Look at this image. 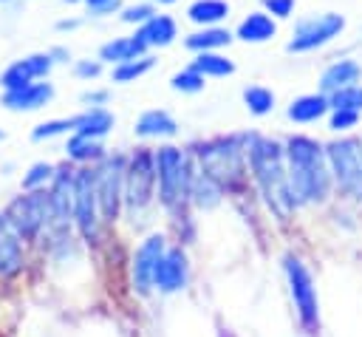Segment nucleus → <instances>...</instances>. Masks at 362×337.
<instances>
[{
  "mask_svg": "<svg viewBox=\"0 0 362 337\" xmlns=\"http://www.w3.org/2000/svg\"><path fill=\"white\" fill-rule=\"evenodd\" d=\"M328 110H331V105H328V93H303V96H297V99L288 102L286 116H288L291 122L308 125V122L322 119Z\"/></svg>",
  "mask_w": 362,
  "mask_h": 337,
  "instance_id": "a211bd4d",
  "label": "nucleus"
},
{
  "mask_svg": "<svg viewBox=\"0 0 362 337\" xmlns=\"http://www.w3.org/2000/svg\"><path fill=\"white\" fill-rule=\"evenodd\" d=\"M110 127H113V116H110V110H105L102 105H93V108H88L85 113L76 116V127H74V133H79V136H90V139H102Z\"/></svg>",
  "mask_w": 362,
  "mask_h": 337,
  "instance_id": "b1692460",
  "label": "nucleus"
},
{
  "mask_svg": "<svg viewBox=\"0 0 362 337\" xmlns=\"http://www.w3.org/2000/svg\"><path fill=\"white\" fill-rule=\"evenodd\" d=\"M283 269H286L288 295H291V300H294L300 326H303L308 334H314V331L320 329V300H317L314 278H311L308 266H305L300 258H294V255H286Z\"/></svg>",
  "mask_w": 362,
  "mask_h": 337,
  "instance_id": "423d86ee",
  "label": "nucleus"
},
{
  "mask_svg": "<svg viewBox=\"0 0 362 337\" xmlns=\"http://www.w3.org/2000/svg\"><path fill=\"white\" fill-rule=\"evenodd\" d=\"M99 71H102V65L99 62H90V59H79L74 65V74L82 76V79H93V76H99Z\"/></svg>",
  "mask_w": 362,
  "mask_h": 337,
  "instance_id": "58836bf2",
  "label": "nucleus"
},
{
  "mask_svg": "<svg viewBox=\"0 0 362 337\" xmlns=\"http://www.w3.org/2000/svg\"><path fill=\"white\" fill-rule=\"evenodd\" d=\"M277 34V23L272 20L269 11H252L238 23V37L243 42H269Z\"/></svg>",
  "mask_w": 362,
  "mask_h": 337,
  "instance_id": "aec40b11",
  "label": "nucleus"
},
{
  "mask_svg": "<svg viewBox=\"0 0 362 337\" xmlns=\"http://www.w3.org/2000/svg\"><path fill=\"white\" fill-rule=\"evenodd\" d=\"M187 17L198 25H215L223 17H229V3L226 0H195L187 8Z\"/></svg>",
  "mask_w": 362,
  "mask_h": 337,
  "instance_id": "a878e982",
  "label": "nucleus"
},
{
  "mask_svg": "<svg viewBox=\"0 0 362 337\" xmlns=\"http://www.w3.org/2000/svg\"><path fill=\"white\" fill-rule=\"evenodd\" d=\"M158 3H175V0H158Z\"/></svg>",
  "mask_w": 362,
  "mask_h": 337,
  "instance_id": "79ce46f5",
  "label": "nucleus"
},
{
  "mask_svg": "<svg viewBox=\"0 0 362 337\" xmlns=\"http://www.w3.org/2000/svg\"><path fill=\"white\" fill-rule=\"evenodd\" d=\"M144 51H147L144 40H141L139 34H130V37H113L110 42H105V45L99 48V57H102L105 62L119 65V62H127V59H139V57H144Z\"/></svg>",
  "mask_w": 362,
  "mask_h": 337,
  "instance_id": "412c9836",
  "label": "nucleus"
},
{
  "mask_svg": "<svg viewBox=\"0 0 362 337\" xmlns=\"http://www.w3.org/2000/svg\"><path fill=\"white\" fill-rule=\"evenodd\" d=\"M85 3L90 6L93 14H107V11H113L119 6V0H85Z\"/></svg>",
  "mask_w": 362,
  "mask_h": 337,
  "instance_id": "ea45409f",
  "label": "nucleus"
},
{
  "mask_svg": "<svg viewBox=\"0 0 362 337\" xmlns=\"http://www.w3.org/2000/svg\"><path fill=\"white\" fill-rule=\"evenodd\" d=\"M294 3H297V0H263V8H266L272 17H277V20H286V17H291V11H294Z\"/></svg>",
  "mask_w": 362,
  "mask_h": 337,
  "instance_id": "e433bc0d",
  "label": "nucleus"
},
{
  "mask_svg": "<svg viewBox=\"0 0 362 337\" xmlns=\"http://www.w3.org/2000/svg\"><path fill=\"white\" fill-rule=\"evenodd\" d=\"M48 181H54V167L45 164V161H37L23 176V190H42Z\"/></svg>",
  "mask_w": 362,
  "mask_h": 337,
  "instance_id": "f704fd0d",
  "label": "nucleus"
},
{
  "mask_svg": "<svg viewBox=\"0 0 362 337\" xmlns=\"http://www.w3.org/2000/svg\"><path fill=\"white\" fill-rule=\"evenodd\" d=\"M356 122H359V113L356 110H331L328 127L337 130V133H342V130H351Z\"/></svg>",
  "mask_w": 362,
  "mask_h": 337,
  "instance_id": "c9c22d12",
  "label": "nucleus"
},
{
  "mask_svg": "<svg viewBox=\"0 0 362 337\" xmlns=\"http://www.w3.org/2000/svg\"><path fill=\"white\" fill-rule=\"evenodd\" d=\"M243 105H246L249 113L266 116L274 108V93L269 88H263V85H249V88H243Z\"/></svg>",
  "mask_w": 362,
  "mask_h": 337,
  "instance_id": "c756f323",
  "label": "nucleus"
},
{
  "mask_svg": "<svg viewBox=\"0 0 362 337\" xmlns=\"http://www.w3.org/2000/svg\"><path fill=\"white\" fill-rule=\"evenodd\" d=\"M65 153H68V159H74V161H102V159H105V147L99 144V139L79 136V133H74V136L68 139Z\"/></svg>",
  "mask_w": 362,
  "mask_h": 337,
  "instance_id": "cd10ccee",
  "label": "nucleus"
},
{
  "mask_svg": "<svg viewBox=\"0 0 362 337\" xmlns=\"http://www.w3.org/2000/svg\"><path fill=\"white\" fill-rule=\"evenodd\" d=\"M74 221L88 241L96 238L102 221L99 195H96V170H76L74 176Z\"/></svg>",
  "mask_w": 362,
  "mask_h": 337,
  "instance_id": "9b49d317",
  "label": "nucleus"
},
{
  "mask_svg": "<svg viewBox=\"0 0 362 337\" xmlns=\"http://www.w3.org/2000/svg\"><path fill=\"white\" fill-rule=\"evenodd\" d=\"M192 176L195 173H189V161L178 147H161L156 153V181L167 210H181V204L189 198Z\"/></svg>",
  "mask_w": 362,
  "mask_h": 337,
  "instance_id": "7ed1b4c3",
  "label": "nucleus"
},
{
  "mask_svg": "<svg viewBox=\"0 0 362 337\" xmlns=\"http://www.w3.org/2000/svg\"><path fill=\"white\" fill-rule=\"evenodd\" d=\"M359 76H362V65L356 59H337L322 71L320 88H322V93H331V91H339L345 85L359 82Z\"/></svg>",
  "mask_w": 362,
  "mask_h": 337,
  "instance_id": "6ab92c4d",
  "label": "nucleus"
},
{
  "mask_svg": "<svg viewBox=\"0 0 362 337\" xmlns=\"http://www.w3.org/2000/svg\"><path fill=\"white\" fill-rule=\"evenodd\" d=\"M153 14H156V11H153L150 6H130V8H124L122 20H124V23H147Z\"/></svg>",
  "mask_w": 362,
  "mask_h": 337,
  "instance_id": "4c0bfd02",
  "label": "nucleus"
},
{
  "mask_svg": "<svg viewBox=\"0 0 362 337\" xmlns=\"http://www.w3.org/2000/svg\"><path fill=\"white\" fill-rule=\"evenodd\" d=\"M74 176L71 170H57L54 173V187L48 193L51 198V221L65 227L74 215Z\"/></svg>",
  "mask_w": 362,
  "mask_h": 337,
  "instance_id": "dca6fc26",
  "label": "nucleus"
},
{
  "mask_svg": "<svg viewBox=\"0 0 362 337\" xmlns=\"http://www.w3.org/2000/svg\"><path fill=\"white\" fill-rule=\"evenodd\" d=\"M240 142L243 136H229V139H212L201 144L195 150L201 161V173L218 184H235L243 176V156H246Z\"/></svg>",
  "mask_w": 362,
  "mask_h": 337,
  "instance_id": "20e7f679",
  "label": "nucleus"
},
{
  "mask_svg": "<svg viewBox=\"0 0 362 337\" xmlns=\"http://www.w3.org/2000/svg\"><path fill=\"white\" fill-rule=\"evenodd\" d=\"M189 65H192L201 76H229V74H235V62L226 59V57L218 54V51H198Z\"/></svg>",
  "mask_w": 362,
  "mask_h": 337,
  "instance_id": "bb28decb",
  "label": "nucleus"
},
{
  "mask_svg": "<svg viewBox=\"0 0 362 337\" xmlns=\"http://www.w3.org/2000/svg\"><path fill=\"white\" fill-rule=\"evenodd\" d=\"M136 34L144 40L147 48H164V45H170V42L175 40L178 28H175V20H173V17H167V14H153L147 23H141V28H139Z\"/></svg>",
  "mask_w": 362,
  "mask_h": 337,
  "instance_id": "4be33fe9",
  "label": "nucleus"
},
{
  "mask_svg": "<svg viewBox=\"0 0 362 337\" xmlns=\"http://www.w3.org/2000/svg\"><path fill=\"white\" fill-rule=\"evenodd\" d=\"M229 42H232V34L226 28H218V25H204L201 31H195V34H189L184 40V45L192 48L195 54L198 51H218V48H223Z\"/></svg>",
  "mask_w": 362,
  "mask_h": 337,
  "instance_id": "393cba45",
  "label": "nucleus"
},
{
  "mask_svg": "<svg viewBox=\"0 0 362 337\" xmlns=\"http://www.w3.org/2000/svg\"><path fill=\"white\" fill-rule=\"evenodd\" d=\"M51 99H54V85L51 82H40V79L3 93V105L8 110H40Z\"/></svg>",
  "mask_w": 362,
  "mask_h": 337,
  "instance_id": "2eb2a0df",
  "label": "nucleus"
},
{
  "mask_svg": "<svg viewBox=\"0 0 362 337\" xmlns=\"http://www.w3.org/2000/svg\"><path fill=\"white\" fill-rule=\"evenodd\" d=\"M74 127H76V116H71V119H48V122H40V125L31 130V139L42 142V139L68 133V130H74Z\"/></svg>",
  "mask_w": 362,
  "mask_h": 337,
  "instance_id": "72a5a7b5",
  "label": "nucleus"
},
{
  "mask_svg": "<svg viewBox=\"0 0 362 337\" xmlns=\"http://www.w3.org/2000/svg\"><path fill=\"white\" fill-rule=\"evenodd\" d=\"M156 153L150 150H136L133 159L127 161V170H124V204L139 212L144 210L150 201H153V193H156Z\"/></svg>",
  "mask_w": 362,
  "mask_h": 337,
  "instance_id": "0eeeda50",
  "label": "nucleus"
},
{
  "mask_svg": "<svg viewBox=\"0 0 362 337\" xmlns=\"http://www.w3.org/2000/svg\"><path fill=\"white\" fill-rule=\"evenodd\" d=\"M105 99H107L105 91H99V93H85V102H90V105H105Z\"/></svg>",
  "mask_w": 362,
  "mask_h": 337,
  "instance_id": "a19ab883",
  "label": "nucleus"
},
{
  "mask_svg": "<svg viewBox=\"0 0 362 337\" xmlns=\"http://www.w3.org/2000/svg\"><path fill=\"white\" fill-rule=\"evenodd\" d=\"M20 266H23V238L11 227L6 212H0V278H11L14 272H20Z\"/></svg>",
  "mask_w": 362,
  "mask_h": 337,
  "instance_id": "f3484780",
  "label": "nucleus"
},
{
  "mask_svg": "<svg viewBox=\"0 0 362 337\" xmlns=\"http://www.w3.org/2000/svg\"><path fill=\"white\" fill-rule=\"evenodd\" d=\"M54 54H28L23 59H14L3 74H0V88L3 91H14V88H23L28 82H37V79H45L48 71L54 68Z\"/></svg>",
  "mask_w": 362,
  "mask_h": 337,
  "instance_id": "ddd939ff",
  "label": "nucleus"
},
{
  "mask_svg": "<svg viewBox=\"0 0 362 337\" xmlns=\"http://www.w3.org/2000/svg\"><path fill=\"white\" fill-rule=\"evenodd\" d=\"M153 68V57H139V59H127V62H119L116 68H113V79L116 82H133V79H139V76H144L147 71Z\"/></svg>",
  "mask_w": 362,
  "mask_h": 337,
  "instance_id": "2f4dec72",
  "label": "nucleus"
},
{
  "mask_svg": "<svg viewBox=\"0 0 362 337\" xmlns=\"http://www.w3.org/2000/svg\"><path fill=\"white\" fill-rule=\"evenodd\" d=\"M342 28H345V17H342V14H334V11L305 17V20L297 23V28H294V34H291L286 51H291V54L314 51V48L331 42L334 37H339Z\"/></svg>",
  "mask_w": 362,
  "mask_h": 337,
  "instance_id": "9d476101",
  "label": "nucleus"
},
{
  "mask_svg": "<svg viewBox=\"0 0 362 337\" xmlns=\"http://www.w3.org/2000/svg\"><path fill=\"white\" fill-rule=\"evenodd\" d=\"M328 105L331 110H356L362 113V85H345L339 91H331L328 93Z\"/></svg>",
  "mask_w": 362,
  "mask_h": 337,
  "instance_id": "7c9ffc66",
  "label": "nucleus"
},
{
  "mask_svg": "<svg viewBox=\"0 0 362 337\" xmlns=\"http://www.w3.org/2000/svg\"><path fill=\"white\" fill-rule=\"evenodd\" d=\"M206 76H201L192 65L189 68H184V71H178L173 79H170V85H173V91H181V93H198V91H204V82Z\"/></svg>",
  "mask_w": 362,
  "mask_h": 337,
  "instance_id": "473e14b6",
  "label": "nucleus"
},
{
  "mask_svg": "<svg viewBox=\"0 0 362 337\" xmlns=\"http://www.w3.org/2000/svg\"><path fill=\"white\" fill-rule=\"evenodd\" d=\"M187 278H189V263H187V255L181 249H167L158 269H156V289L164 292V295H173V292H181L187 286Z\"/></svg>",
  "mask_w": 362,
  "mask_h": 337,
  "instance_id": "4468645a",
  "label": "nucleus"
},
{
  "mask_svg": "<svg viewBox=\"0 0 362 337\" xmlns=\"http://www.w3.org/2000/svg\"><path fill=\"white\" fill-rule=\"evenodd\" d=\"M175 130H178V122H175L167 110H158V108L144 110V113L139 116V122H136V133H139V136H144V139L175 136Z\"/></svg>",
  "mask_w": 362,
  "mask_h": 337,
  "instance_id": "5701e85b",
  "label": "nucleus"
},
{
  "mask_svg": "<svg viewBox=\"0 0 362 337\" xmlns=\"http://www.w3.org/2000/svg\"><path fill=\"white\" fill-rule=\"evenodd\" d=\"M218 195H221V184H218V181H212V178L204 176V173H195V176H192L189 198H192L198 207H212V204H218Z\"/></svg>",
  "mask_w": 362,
  "mask_h": 337,
  "instance_id": "c85d7f7f",
  "label": "nucleus"
},
{
  "mask_svg": "<svg viewBox=\"0 0 362 337\" xmlns=\"http://www.w3.org/2000/svg\"><path fill=\"white\" fill-rule=\"evenodd\" d=\"M325 156L337 190L354 201H362V142L354 136L337 139L325 147Z\"/></svg>",
  "mask_w": 362,
  "mask_h": 337,
  "instance_id": "39448f33",
  "label": "nucleus"
},
{
  "mask_svg": "<svg viewBox=\"0 0 362 337\" xmlns=\"http://www.w3.org/2000/svg\"><path fill=\"white\" fill-rule=\"evenodd\" d=\"M246 159L252 164V173L269 201L280 215H288L297 204L294 190L288 184V170H286V150L266 136H246Z\"/></svg>",
  "mask_w": 362,
  "mask_h": 337,
  "instance_id": "f03ea898",
  "label": "nucleus"
},
{
  "mask_svg": "<svg viewBox=\"0 0 362 337\" xmlns=\"http://www.w3.org/2000/svg\"><path fill=\"white\" fill-rule=\"evenodd\" d=\"M0 3H8V0H0Z\"/></svg>",
  "mask_w": 362,
  "mask_h": 337,
  "instance_id": "a18cd8bd",
  "label": "nucleus"
},
{
  "mask_svg": "<svg viewBox=\"0 0 362 337\" xmlns=\"http://www.w3.org/2000/svg\"><path fill=\"white\" fill-rule=\"evenodd\" d=\"M6 218L20 232V238H34L51 221V198H48L45 187L42 190H25L23 195H17L8 204Z\"/></svg>",
  "mask_w": 362,
  "mask_h": 337,
  "instance_id": "6e6552de",
  "label": "nucleus"
},
{
  "mask_svg": "<svg viewBox=\"0 0 362 337\" xmlns=\"http://www.w3.org/2000/svg\"><path fill=\"white\" fill-rule=\"evenodd\" d=\"M286 170L297 204H322L331 195V167L325 147L308 136H291L286 142Z\"/></svg>",
  "mask_w": 362,
  "mask_h": 337,
  "instance_id": "f257e3e1",
  "label": "nucleus"
},
{
  "mask_svg": "<svg viewBox=\"0 0 362 337\" xmlns=\"http://www.w3.org/2000/svg\"><path fill=\"white\" fill-rule=\"evenodd\" d=\"M65 3H76V0H65Z\"/></svg>",
  "mask_w": 362,
  "mask_h": 337,
  "instance_id": "37998d69",
  "label": "nucleus"
},
{
  "mask_svg": "<svg viewBox=\"0 0 362 337\" xmlns=\"http://www.w3.org/2000/svg\"><path fill=\"white\" fill-rule=\"evenodd\" d=\"M124 170L127 161L122 156H105L96 167V195H99V212L105 221H116L122 204H124Z\"/></svg>",
  "mask_w": 362,
  "mask_h": 337,
  "instance_id": "1a4fd4ad",
  "label": "nucleus"
},
{
  "mask_svg": "<svg viewBox=\"0 0 362 337\" xmlns=\"http://www.w3.org/2000/svg\"><path fill=\"white\" fill-rule=\"evenodd\" d=\"M167 252V244H164V235H150L141 241V246L136 249L133 255V286L139 295H150V289H156V269L161 263Z\"/></svg>",
  "mask_w": 362,
  "mask_h": 337,
  "instance_id": "f8f14e48",
  "label": "nucleus"
},
{
  "mask_svg": "<svg viewBox=\"0 0 362 337\" xmlns=\"http://www.w3.org/2000/svg\"><path fill=\"white\" fill-rule=\"evenodd\" d=\"M0 139H3V130H0Z\"/></svg>",
  "mask_w": 362,
  "mask_h": 337,
  "instance_id": "c03bdc74",
  "label": "nucleus"
}]
</instances>
